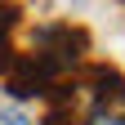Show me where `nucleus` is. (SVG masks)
<instances>
[{
  "label": "nucleus",
  "instance_id": "obj_1",
  "mask_svg": "<svg viewBox=\"0 0 125 125\" xmlns=\"http://www.w3.org/2000/svg\"><path fill=\"white\" fill-rule=\"evenodd\" d=\"M85 45H89V36L81 27H72V22H45V27H36V36H31V58L58 81L62 72H72L76 62H81Z\"/></svg>",
  "mask_w": 125,
  "mask_h": 125
},
{
  "label": "nucleus",
  "instance_id": "obj_2",
  "mask_svg": "<svg viewBox=\"0 0 125 125\" xmlns=\"http://www.w3.org/2000/svg\"><path fill=\"white\" fill-rule=\"evenodd\" d=\"M13 22H18V9L13 5H0V76L9 72V62H13V49H9V31Z\"/></svg>",
  "mask_w": 125,
  "mask_h": 125
},
{
  "label": "nucleus",
  "instance_id": "obj_4",
  "mask_svg": "<svg viewBox=\"0 0 125 125\" xmlns=\"http://www.w3.org/2000/svg\"><path fill=\"white\" fill-rule=\"evenodd\" d=\"M40 125H67V112H62V107H54V112H49V116H45Z\"/></svg>",
  "mask_w": 125,
  "mask_h": 125
},
{
  "label": "nucleus",
  "instance_id": "obj_5",
  "mask_svg": "<svg viewBox=\"0 0 125 125\" xmlns=\"http://www.w3.org/2000/svg\"><path fill=\"white\" fill-rule=\"evenodd\" d=\"M0 125H27L22 112H0Z\"/></svg>",
  "mask_w": 125,
  "mask_h": 125
},
{
  "label": "nucleus",
  "instance_id": "obj_3",
  "mask_svg": "<svg viewBox=\"0 0 125 125\" xmlns=\"http://www.w3.org/2000/svg\"><path fill=\"white\" fill-rule=\"evenodd\" d=\"M89 125H125V98L116 103H103V107H94V112L85 116Z\"/></svg>",
  "mask_w": 125,
  "mask_h": 125
}]
</instances>
